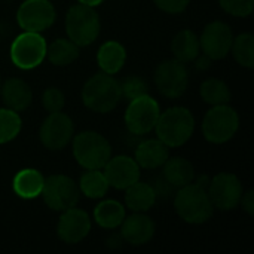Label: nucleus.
Returning <instances> with one entry per match:
<instances>
[{"label": "nucleus", "instance_id": "obj_1", "mask_svg": "<svg viewBox=\"0 0 254 254\" xmlns=\"http://www.w3.org/2000/svg\"><path fill=\"white\" fill-rule=\"evenodd\" d=\"M155 131L156 137L170 149L182 147L195 132V118L188 107L174 106L161 112Z\"/></svg>", "mask_w": 254, "mask_h": 254}, {"label": "nucleus", "instance_id": "obj_2", "mask_svg": "<svg viewBox=\"0 0 254 254\" xmlns=\"http://www.w3.org/2000/svg\"><path fill=\"white\" fill-rule=\"evenodd\" d=\"M121 100V82L103 71L89 77L82 88V101L85 107L95 113L104 115L112 112Z\"/></svg>", "mask_w": 254, "mask_h": 254}, {"label": "nucleus", "instance_id": "obj_3", "mask_svg": "<svg viewBox=\"0 0 254 254\" xmlns=\"http://www.w3.org/2000/svg\"><path fill=\"white\" fill-rule=\"evenodd\" d=\"M174 208L177 216L189 225H202L214 214V207L207 189L193 182L177 189Z\"/></svg>", "mask_w": 254, "mask_h": 254}, {"label": "nucleus", "instance_id": "obj_4", "mask_svg": "<svg viewBox=\"0 0 254 254\" xmlns=\"http://www.w3.org/2000/svg\"><path fill=\"white\" fill-rule=\"evenodd\" d=\"M73 156L85 170H103L112 158V146L104 135L95 131H82L71 140Z\"/></svg>", "mask_w": 254, "mask_h": 254}, {"label": "nucleus", "instance_id": "obj_5", "mask_svg": "<svg viewBox=\"0 0 254 254\" xmlns=\"http://www.w3.org/2000/svg\"><path fill=\"white\" fill-rule=\"evenodd\" d=\"M101 22L94 7L85 4H73L65 15L67 37L79 48L88 46L100 36Z\"/></svg>", "mask_w": 254, "mask_h": 254}, {"label": "nucleus", "instance_id": "obj_6", "mask_svg": "<svg viewBox=\"0 0 254 254\" xmlns=\"http://www.w3.org/2000/svg\"><path fill=\"white\" fill-rule=\"evenodd\" d=\"M240 129V116L229 104L213 106L202 119L204 138L213 144L231 141Z\"/></svg>", "mask_w": 254, "mask_h": 254}, {"label": "nucleus", "instance_id": "obj_7", "mask_svg": "<svg viewBox=\"0 0 254 254\" xmlns=\"http://www.w3.org/2000/svg\"><path fill=\"white\" fill-rule=\"evenodd\" d=\"M46 40L40 33L22 31L9 49L10 61L19 70H33L46 58Z\"/></svg>", "mask_w": 254, "mask_h": 254}, {"label": "nucleus", "instance_id": "obj_8", "mask_svg": "<svg viewBox=\"0 0 254 254\" xmlns=\"http://www.w3.org/2000/svg\"><path fill=\"white\" fill-rule=\"evenodd\" d=\"M40 196L48 208L63 213L71 207H76L80 199V190L77 183L64 174H54L45 179Z\"/></svg>", "mask_w": 254, "mask_h": 254}, {"label": "nucleus", "instance_id": "obj_9", "mask_svg": "<svg viewBox=\"0 0 254 254\" xmlns=\"http://www.w3.org/2000/svg\"><path fill=\"white\" fill-rule=\"evenodd\" d=\"M161 109L158 101L149 94L129 100L125 110V127L132 135H144L155 129Z\"/></svg>", "mask_w": 254, "mask_h": 254}, {"label": "nucleus", "instance_id": "obj_10", "mask_svg": "<svg viewBox=\"0 0 254 254\" xmlns=\"http://www.w3.org/2000/svg\"><path fill=\"white\" fill-rule=\"evenodd\" d=\"M155 85L161 95L176 100L180 98L189 85V71L186 68V64L174 60H165L162 61L153 74Z\"/></svg>", "mask_w": 254, "mask_h": 254}, {"label": "nucleus", "instance_id": "obj_11", "mask_svg": "<svg viewBox=\"0 0 254 254\" xmlns=\"http://www.w3.org/2000/svg\"><path fill=\"white\" fill-rule=\"evenodd\" d=\"M207 192L214 210L231 211L240 205L244 189L241 180L235 174L219 173L210 180Z\"/></svg>", "mask_w": 254, "mask_h": 254}, {"label": "nucleus", "instance_id": "obj_12", "mask_svg": "<svg viewBox=\"0 0 254 254\" xmlns=\"http://www.w3.org/2000/svg\"><path fill=\"white\" fill-rule=\"evenodd\" d=\"M57 18V10L51 0H24L16 10V22L22 31L42 33L48 30Z\"/></svg>", "mask_w": 254, "mask_h": 254}, {"label": "nucleus", "instance_id": "obj_13", "mask_svg": "<svg viewBox=\"0 0 254 254\" xmlns=\"http://www.w3.org/2000/svg\"><path fill=\"white\" fill-rule=\"evenodd\" d=\"M74 135V125L68 115L63 112L49 113L39 129V138L45 149L58 152L68 146Z\"/></svg>", "mask_w": 254, "mask_h": 254}, {"label": "nucleus", "instance_id": "obj_14", "mask_svg": "<svg viewBox=\"0 0 254 254\" xmlns=\"http://www.w3.org/2000/svg\"><path fill=\"white\" fill-rule=\"evenodd\" d=\"M234 42V33L231 27L223 21H213L205 25L202 34L199 36L201 52L208 58L223 60L231 52Z\"/></svg>", "mask_w": 254, "mask_h": 254}, {"label": "nucleus", "instance_id": "obj_15", "mask_svg": "<svg viewBox=\"0 0 254 254\" xmlns=\"http://www.w3.org/2000/svg\"><path fill=\"white\" fill-rule=\"evenodd\" d=\"M91 232V217L86 211L71 207L61 213L57 235L65 244H79Z\"/></svg>", "mask_w": 254, "mask_h": 254}, {"label": "nucleus", "instance_id": "obj_16", "mask_svg": "<svg viewBox=\"0 0 254 254\" xmlns=\"http://www.w3.org/2000/svg\"><path fill=\"white\" fill-rule=\"evenodd\" d=\"M103 174L110 188L125 190L128 186L140 180V167L134 158L119 155L107 161L103 167Z\"/></svg>", "mask_w": 254, "mask_h": 254}, {"label": "nucleus", "instance_id": "obj_17", "mask_svg": "<svg viewBox=\"0 0 254 254\" xmlns=\"http://www.w3.org/2000/svg\"><path fill=\"white\" fill-rule=\"evenodd\" d=\"M121 228V238L131 246H144L155 235V223L144 213H134L125 217Z\"/></svg>", "mask_w": 254, "mask_h": 254}, {"label": "nucleus", "instance_id": "obj_18", "mask_svg": "<svg viewBox=\"0 0 254 254\" xmlns=\"http://www.w3.org/2000/svg\"><path fill=\"white\" fill-rule=\"evenodd\" d=\"M0 92L4 106L18 113L28 109L33 101L30 85L19 77H10L4 80V83H1L0 86Z\"/></svg>", "mask_w": 254, "mask_h": 254}, {"label": "nucleus", "instance_id": "obj_19", "mask_svg": "<svg viewBox=\"0 0 254 254\" xmlns=\"http://www.w3.org/2000/svg\"><path fill=\"white\" fill-rule=\"evenodd\" d=\"M170 158V147L159 138H149L141 141L135 149V162L144 170H158Z\"/></svg>", "mask_w": 254, "mask_h": 254}, {"label": "nucleus", "instance_id": "obj_20", "mask_svg": "<svg viewBox=\"0 0 254 254\" xmlns=\"http://www.w3.org/2000/svg\"><path fill=\"white\" fill-rule=\"evenodd\" d=\"M162 179L173 188L180 189L192 182H195V167L190 161L182 156L168 158L165 164L162 165Z\"/></svg>", "mask_w": 254, "mask_h": 254}, {"label": "nucleus", "instance_id": "obj_21", "mask_svg": "<svg viewBox=\"0 0 254 254\" xmlns=\"http://www.w3.org/2000/svg\"><path fill=\"white\" fill-rule=\"evenodd\" d=\"M125 61H127V49L121 42L107 40L98 48L97 64L103 73L115 76L124 68Z\"/></svg>", "mask_w": 254, "mask_h": 254}, {"label": "nucleus", "instance_id": "obj_22", "mask_svg": "<svg viewBox=\"0 0 254 254\" xmlns=\"http://www.w3.org/2000/svg\"><path fill=\"white\" fill-rule=\"evenodd\" d=\"M45 177L34 168H24L16 173L12 180V189L16 196L22 199H36L43 189Z\"/></svg>", "mask_w": 254, "mask_h": 254}, {"label": "nucleus", "instance_id": "obj_23", "mask_svg": "<svg viewBox=\"0 0 254 254\" xmlns=\"http://www.w3.org/2000/svg\"><path fill=\"white\" fill-rule=\"evenodd\" d=\"M156 192L152 185L135 182L125 189V205L134 213H146L156 204Z\"/></svg>", "mask_w": 254, "mask_h": 254}, {"label": "nucleus", "instance_id": "obj_24", "mask_svg": "<svg viewBox=\"0 0 254 254\" xmlns=\"http://www.w3.org/2000/svg\"><path fill=\"white\" fill-rule=\"evenodd\" d=\"M171 52L174 58L183 64L195 61V58L201 54L199 36L189 28L179 31L171 40Z\"/></svg>", "mask_w": 254, "mask_h": 254}, {"label": "nucleus", "instance_id": "obj_25", "mask_svg": "<svg viewBox=\"0 0 254 254\" xmlns=\"http://www.w3.org/2000/svg\"><path fill=\"white\" fill-rule=\"evenodd\" d=\"M127 217L125 207L119 201L115 199H106L101 201L94 208V220L95 223L103 229H116L122 225L124 219Z\"/></svg>", "mask_w": 254, "mask_h": 254}, {"label": "nucleus", "instance_id": "obj_26", "mask_svg": "<svg viewBox=\"0 0 254 254\" xmlns=\"http://www.w3.org/2000/svg\"><path fill=\"white\" fill-rule=\"evenodd\" d=\"M79 46L67 39H55L46 46V58L57 67H67L79 58Z\"/></svg>", "mask_w": 254, "mask_h": 254}, {"label": "nucleus", "instance_id": "obj_27", "mask_svg": "<svg viewBox=\"0 0 254 254\" xmlns=\"http://www.w3.org/2000/svg\"><path fill=\"white\" fill-rule=\"evenodd\" d=\"M77 186H79L80 195H85L86 198H91V199H100L106 196L110 188L103 171L100 170H86L80 176Z\"/></svg>", "mask_w": 254, "mask_h": 254}, {"label": "nucleus", "instance_id": "obj_28", "mask_svg": "<svg viewBox=\"0 0 254 254\" xmlns=\"http://www.w3.org/2000/svg\"><path fill=\"white\" fill-rule=\"evenodd\" d=\"M201 98L210 104V106H220V104H229L231 101V89L222 79L210 77L202 82L199 88Z\"/></svg>", "mask_w": 254, "mask_h": 254}, {"label": "nucleus", "instance_id": "obj_29", "mask_svg": "<svg viewBox=\"0 0 254 254\" xmlns=\"http://www.w3.org/2000/svg\"><path fill=\"white\" fill-rule=\"evenodd\" d=\"M231 52L235 61L246 68L254 67V36L252 33H243L234 37Z\"/></svg>", "mask_w": 254, "mask_h": 254}, {"label": "nucleus", "instance_id": "obj_30", "mask_svg": "<svg viewBox=\"0 0 254 254\" xmlns=\"http://www.w3.org/2000/svg\"><path fill=\"white\" fill-rule=\"evenodd\" d=\"M22 128V121L18 112L7 107L0 109V144H6L15 140Z\"/></svg>", "mask_w": 254, "mask_h": 254}, {"label": "nucleus", "instance_id": "obj_31", "mask_svg": "<svg viewBox=\"0 0 254 254\" xmlns=\"http://www.w3.org/2000/svg\"><path fill=\"white\" fill-rule=\"evenodd\" d=\"M121 91H122V97H125L127 100H134L149 94V85L140 76H128L121 83Z\"/></svg>", "mask_w": 254, "mask_h": 254}, {"label": "nucleus", "instance_id": "obj_32", "mask_svg": "<svg viewBox=\"0 0 254 254\" xmlns=\"http://www.w3.org/2000/svg\"><path fill=\"white\" fill-rule=\"evenodd\" d=\"M219 4L226 13L238 18L250 16L254 10V0H219Z\"/></svg>", "mask_w": 254, "mask_h": 254}, {"label": "nucleus", "instance_id": "obj_33", "mask_svg": "<svg viewBox=\"0 0 254 254\" xmlns=\"http://www.w3.org/2000/svg\"><path fill=\"white\" fill-rule=\"evenodd\" d=\"M42 104L48 113L61 112L65 104V95L61 89H58L55 86L46 88L42 95Z\"/></svg>", "mask_w": 254, "mask_h": 254}, {"label": "nucleus", "instance_id": "obj_34", "mask_svg": "<svg viewBox=\"0 0 254 254\" xmlns=\"http://www.w3.org/2000/svg\"><path fill=\"white\" fill-rule=\"evenodd\" d=\"M155 4L165 13L177 15L188 9L190 0H153Z\"/></svg>", "mask_w": 254, "mask_h": 254}, {"label": "nucleus", "instance_id": "obj_35", "mask_svg": "<svg viewBox=\"0 0 254 254\" xmlns=\"http://www.w3.org/2000/svg\"><path fill=\"white\" fill-rule=\"evenodd\" d=\"M240 205L243 207V210L249 214V216H253L254 214V192L253 190H249V192H244L243 196H241V201H240Z\"/></svg>", "mask_w": 254, "mask_h": 254}, {"label": "nucleus", "instance_id": "obj_36", "mask_svg": "<svg viewBox=\"0 0 254 254\" xmlns=\"http://www.w3.org/2000/svg\"><path fill=\"white\" fill-rule=\"evenodd\" d=\"M195 61H196V64H195V67L198 68V70H207V68H210V65H211V58H208L207 55H202V57H196L195 58Z\"/></svg>", "mask_w": 254, "mask_h": 254}, {"label": "nucleus", "instance_id": "obj_37", "mask_svg": "<svg viewBox=\"0 0 254 254\" xmlns=\"http://www.w3.org/2000/svg\"><path fill=\"white\" fill-rule=\"evenodd\" d=\"M104 0H77V3L85 4V6H91V7H97L103 3Z\"/></svg>", "mask_w": 254, "mask_h": 254}, {"label": "nucleus", "instance_id": "obj_38", "mask_svg": "<svg viewBox=\"0 0 254 254\" xmlns=\"http://www.w3.org/2000/svg\"><path fill=\"white\" fill-rule=\"evenodd\" d=\"M0 86H1V77H0Z\"/></svg>", "mask_w": 254, "mask_h": 254}]
</instances>
